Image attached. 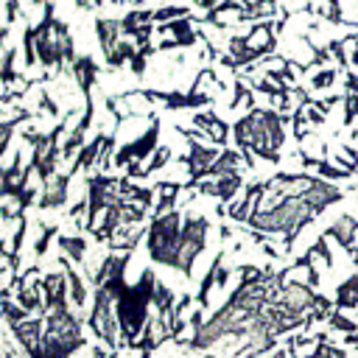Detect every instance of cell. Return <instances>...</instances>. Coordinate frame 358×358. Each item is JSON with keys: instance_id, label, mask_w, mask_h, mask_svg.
I'll return each mask as SVG.
<instances>
[{"instance_id": "6da1fadb", "label": "cell", "mask_w": 358, "mask_h": 358, "mask_svg": "<svg viewBox=\"0 0 358 358\" xmlns=\"http://www.w3.org/2000/svg\"><path fill=\"white\" fill-rule=\"evenodd\" d=\"M235 137L243 148L257 151L263 159H277V148L282 143V126L271 109H255L243 120H238Z\"/></svg>"}, {"instance_id": "7a4b0ae2", "label": "cell", "mask_w": 358, "mask_h": 358, "mask_svg": "<svg viewBox=\"0 0 358 358\" xmlns=\"http://www.w3.org/2000/svg\"><path fill=\"white\" fill-rule=\"evenodd\" d=\"M157 134H159V123H151V129H148L137 143H129L126 148L117 151L115 162H117V165H129L131 159H143V157H148L151 148H154V143H157Z\"/></svg>"}, {"instance_id": "3957f363", "label": "cell", "mask_w": 358, "mask_h": 358, "mask_svg": "<svg viewBox=\"0 0 358 358\" xmlns=\"http://www.w3.org/2000/svg\"><path fill=\"white\" fill-rule=\"evenodd\" d=\"M67 185H70V176H56V179L45 182L39 207H59V204H64L67 201Z\"/></svg>"}, {"instance_id": "277c9868", "label": "cell", "mask_w": 358, "mask_h": 358, "mask_svg": "<svg viewBox=\"0 0 358 358\" xmlns=\"http://www.w3.org/2000/svg\"><path fill=\"white\" fill-rule=\"evenodd\" d=\"M95 31H98V39H101L103 53H109L117 45V34H123L120 31V22H115V20H98L95 22Z\"/></svg>"}, {"instance_id": "5b68a950", "label": "cell", "mask_w": 358, "mask_h": 358, "mask_svg": "<svg viewBox=\"0 0 358 358\" xmlns=\"http://www.w3.org/2000/svg\"><path fill=\"white\" fill-rule=\"evenodd\" d=\"M95 73H98V67H95V62H92L90 56H81V59L73 62V76L78 78V84H81V90H84L87 95H90V87H92Z\"/></svg>"}, {"instance_id": "8992f818", "label": "cell", "mask_w": 358, "mask_h": 358, "mask_svg": "<svg viewBox=\"0 0 358 358\" xmlns=\"http://www.w3.org/2000/svg\"><path fill=\"white\" fill-rule=\"evenodd\" d=\"M90 120H92V103L87 106V115L81 117V123L70 131V140L62 145V157H73L76 151H78V145L84 143V131H87V126H90Z\"/></svg>"}, {"instance_id": "52a82bcc", "label": "cell", "mask_w": 358, "mask_h": 358, "mask_svg": "<svg viewBox=\"0 0 358 358\" xmlns=\"http://www.w3.org/2000/svg\"><path fill=\"white\" fill-rule=\"evenodd\" d=\"M358 305V277H350L338 288V308H355Z\"/></svg>"}, {"instance_id": "ba28073f", "label": "cell", "mask_w": 358, "mask_h": 358, "mask_svg": "<svg viewBox=\"0 0 358 358\" xmlns=\"http://www.w3.org/2000/svg\"><path fill=\"white\" fill-rule=\"evenodd\" d=\"M59 246L73 257V260H81L84 257V249H87V241L84 238H70V235H62L59 238Z\"/></svg>"}, {"instance_id": "9c48e42d", "label": "cell", "mask_w": 358, "mask_h": 358, "mask_svg": "<svg viewBox=\"0 0 358 358\" xmlns=\"http://www.w3.org/2000/svg\"><path fill=\"white\" fill-rule=\"evenodd\" d=\"M28 117H31L28 112H20V115H14L11 120H3V123H0V154H3V148L8 145V140H11V131H14V126H17V123H22V120H28Z\"/></svg>"}, {"instance_id": "30bf717a", "label": "cell", "mask_w": 358, "mask_h": 358, "mask_svg": "<svg viewBox=\"0 0 358 358\" xmlns=\"http://www.w3.org/2000/svg\"><path fill=\"white\" fill-rule=\"evenodd\" d=\"M185 14H187V11L179 8V6H168V8L154 11V22H165V20H171V17H185Z\"/></svg>"}, {"instance_id": "8fae6325", "label": "cell", "mask_w": 358, "mask_h": 358, "mask_svg": "<svg viewBox=\"0 0 358 358\" xmlns=\"http://www.w3.org/2000/svg\"><path fill=\"white\" fill-rule=\"evenodd\" d=\"M64 274H67V280H70V288H73V299H76V302H84V285H81V280L76 277V271L67 266V271H64Z\"/></svg>"}, {"instance_id": "7c38bea8", "label": "cell", "mask_w": 358, "mask_h": 358, "mask_svg": "<svg viewBox=\"0 0 358 358\" xmlns=\"http://www.w3.org/2000/svg\"><path fill=\"white\" fill-rule=\"evenodd\" d=\"M11 59H14V50H8L6 59H3V64H0V78H3V81H14V78H17V73L11 70Z\"/></svg>"}, {"instance_id": "4fadbf2b", "label": "cell", "mask_w": 358, "mask_h": 358, "mask_svg": "<svg viewBox=\"0 0 358 358\" xmlns=\"http://www.w3.org/2000/svg\"><path fill=\"white\" fill-rule=\"evenodd\" d=\"M168 154H171L168 148H159V154H154V159H151V165L145 168V173H143V176H148V173H154L157 168H162V165L168 162Z\"/></svg>"}, {"instance_id": "5bb4252c", "label": "cell", "mask_w": 358, "mask_h": 358, "mask_svg": "<svg viewBox=\"0 0 358 358\" xmlns=\"http://www.w3.org/2000/svg\"><path fill=\"white\" fill-rule=\"evenodd\" d=\"M333 324H336V327H341V330H352V322H350V319H344V316H333Z\"/></svg>"}, {"instance_id": "9a60e30c", "label": "cell", "mask_w": 358, "mask_h": 358, "mask_svg": "<svg viewBox=\"0 0 358 358\" xmlns=\"http://www.w3.org/2000/svg\"><path fill=\"white\" fill-rule=\"evenodd\" d=\"M42 106H48V112H50V115H56V103H53L48 95H42Z\"/></svg>"}]
</instances>
